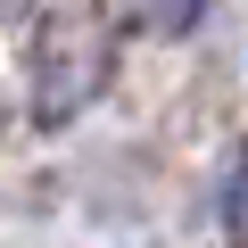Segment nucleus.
<instances>
[{"instance_id":"obj_1","label":"nucleus","mask_w":248,"mask_h":248,"mask_svg":"<svg viewBox=\"0 0 248 248\" xmlns=\"http://www.w3.org/2000/svg\"><path fill=\"white\" fill-rule=\"evenodd\" d=\"M124 17H133L141 33H190L199 17H207V0H116Z\"/></svg>"},{"instance_id":"obj_2","label":"nucleus","mask_w":248,"mask_h":248,"mask_svg":"<svg viewBox=\"0 0 248 248\" xmlns=\"http://www.w3.org/2000/svg\"><path fill=\"white\" fill-rule=\"evenodd\" d=\"M223 240L248 248V149H240V166H232V182H223Z\"/></svg>"}]
</instances>
